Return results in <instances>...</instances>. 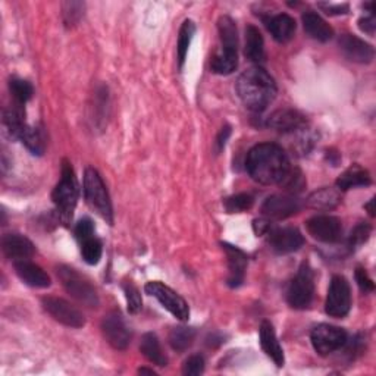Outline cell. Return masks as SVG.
Wrapping results in <instances>:
<instances>
[{"instance_id":"cell-45","label":"cell","mask_w":376,"mask_h":376,"mask_svg":"<svg viewBox=\"0 0 376 376\" xmlns=\"http://www.w3.org/2000/svg\"><path fill=\"white\" fill-rule=\"evenodd\" d=\"M328 15H344L348 12V5H319Z\"/></svg>"},{"instance_id":"cell-17","label":"cell","mask_w":376,"mask_h":376,"mask_svg":"<svg viewBox=\"0 0 376 376\" xmlns=\"http://www.w3.org/2000/svg\"><path fill=\"white\" fill-rule=\"evenodd\" d=\"M222 248L225 250L228 257V267H229V277L228 285L229 286H240L244 281L245 267H247V256L240 248L222 243Z\"/></svg>"},{"instance_id":"cell-11","label":"cell","mask_w":376,"mask_h":376,"mask_svg":"<svg viewBox=\"0 0 376 376\" xmlns=\"http://www.w3.org/2000/svg\"><path fill=\"white\" fill-rule=\"evenodd\" d=\"M309 234L320 243H336L341 240L343 225L341 221L329 214H319L306 222Z\"/></svg>"},{"instance_id":"cell-26","label":"cell","mask_w":376,"mask_h":376,"mask_svg":"<svg viewBox=\"0 0 376 376\" xmlns=\"http://www.w3.org/2000/svg\"><path fill=\"white\" fill-rule=\"evenodd\" d=\"M140 350H141L142 356H145L146 359L149 362H152L153 365L162 366V368L168 365L166 356L164 354L162 347H160L159 339H157V336L153 332H147V334L142 335Z\"/></svg>"},{"instance_id":"cell-37","label":"cell","mask_w":376,"mask_h":376,"mask_svg":"<svg viewBox=\"0 0 376 376\" xmlns=\"http://www.w3.org/2000/svg\"><path fill=\"white\" fill-rule=\"evenodd\" d=\"M123 293H125V298H127L128 312L133 315L138 313L142 308V300H141V294L137 286L131 282H127L123 285Z\"/></svg>"},{"instance_id":"cell-29","label":"cell","mask_w":376,"mask_h":376,"mask_svg":"<svg viewBox=\"0 0 376 376\" xmlns=\"http://www.w3.org/2000/svg\"><path fill=\"white\" fill-rule=\"evenodd\" d=\"M218 31H219V39L222 43L224 50H231L237 51L238 49V34H237V25L234 20L229 16H221L218 21Z\"/></svg>"},{"instance_id":"cell-34","label":"cell","mask_w":376,"mask_h":376,"mask_svg":"<svg viewBox=\"0 0 376 376\" xmlns=\"http://www.w3.org/2000/svg\"><path fill=\"white\" fill-rule=\"evenodd\" d=\"M81 253H83V259L85 263L97 265L100 262L102 253H103L102 243L95 237L83 241L81 243Z\"/></svg>"},{"instance_id":"cell-47","label":"cell","mask_w":376,"mask_h":376,"mask_svg":"<svg viewBox=\"0 0 376 376\" xmlns=\"http://www.w3.org/2000/svg\"><path fill=\"white\" fill-rule=\"evenodd\" d=\"M373 205H375V199H372L365 207L369 210V214H370V217H375V209H373Z\"/></svg>"},{"instance_id":"cell-44","label":"cell","mask_w":376,"mask_h":376,"mask_svg":"<svg viewBox=\"0 0 376 376\" xmlns=\"http://www.w3.org/2000/svg\"><path fill=\"white\" fill-rule=\"evenodd\" d=\"M229 135H231V127H228V125H226V127H224L221 130V133H219V135L217 138V142H214V146H217V154L224 150V147L226 145V140L229 138Z\"/></svg>"},{"instance_id":"cell-27","label":"cell","mask_w":376,"mask_h":376,"mask_svg":"<svg viewBox=\"0 0 376 376\" xmlns=\"http://www.w3.org/2000/svg\"><path fill=\"white\" fill-rule=\"evenodd\" d=\"M24 116H25V114H24L23 106L18 104V103H15L12 107H9V109L5 111L4 127L12 138H20L21 133L27 127Z\"/></svg>"},{"instance_id":"cell-24","label":"cell","mask_w":376,"mask_h":376,"mask_svg":"<svg viewBox=\"0 0 376 376\" xmlns=\"http://www.w3.org/2000/svg\"><path fill=\"white\" fill-rule=\"evenodd\" d=\"M244 55L247 59L256 63L265 61V42L259 28H256L255 25H248L245 28Z\"/></svg>"},{"instance_id":"cell-48","label":"cell","mask_w":376,"mask_h":376,"mask_svg":"<svg viewBox=\"0 0 376 376\" xmlns=\"http://www.w3.org/2000/svg\"><path fill=\"white\" fill-rule=\"evenodd\" d=\"M138 373H141V375H145V373H147V375H156V372L153 369H147V368L138 369Z\"/></svg>"},{"instance_id":"cell-9","label":"cell","mask_w":376,"mask_h":376,"mask_svg":"<svg viewBox=\"0 0 376 376\" xmlns=\"http://www.w3.org/2000/svg\"><path fill=\"white\" fill-rule=\"evenodd\" d=\"M310 339L315 351L319 356H329L347 344V332L343 328L322 324L312 331Z\"/></svg>"},{"instance_id":"cell-6","label":"cell","mask_w":376,"mask_h":376,"mask_svg":"<svg viewBox=\"0 0 376 376\" xmlns=\"http://www.w3.org/2000/svg\"><path fill=\"white\" fill-rule=\"evenodd\" d=\"M315 297V279L313 272L308 263H303L297 275L291 281L289 291H286V301L293 309H308Z\"/></svg>"},{"instance_id":"cell-35","label":"cell","mask_w":376,"mask_h":376,"mask_svg":"<svg viewBox=\"0 0 376 376\" xmlns=\"http://www.w3.org/2000/svg\"><path fill=\"white\" fill-rule=\"evenodd\" d=\"M255 200L253 197L250 194L241 193V194H236V195H231L228 199H225L224 206L226 209V212L229 213H240V212H245L248 209H252Z\"/></svg>"},{"instance_id":"cell-12","label":"cell","mask_w":376,"mask_h":376,"mask_svg":"<svg viewBox=\"0 0 376 376\" xmlns=\"http://www.w3.org/2000/svg\"><path fill=\"white\" fill-rule=\"evenodd\" d=\"M102 331L106 341L115 350H127L131 343V331L118 312H112L103 319Z\"/></svg>"},{"instance_id":"cell-22","label":"cell","mask_w":376,"mask_h":376,"mask_svg":"<svg viewBox=\"0 0 376 376\" xmlns=\"http://www.w3.org/2000/svg\"><path fill=\"white\" fill-rule=\"evenodd\" d=\"M266 27L278 43H289L296 34V21L290 15L278 13L266 20Z\"/></svg>"},{"instance_id":"cell-13","label":"cell","mask_w":376,"mask_h":376,"mask_svg":"<svg viewBox=\"0 0 376 376\" xmlns=\"http://www.w3.org/2000/svg\"><path fill=\"white\" fill-rule=\"evenodd\" d=\"M300 202L293 195H271L262 205V213L266 219L282 221L298 213Z\"/></svg>"},{"instance_id":"cell-36","label":"cell","mask_w":376,"mask_h":376,"mask_svg":"<svg viewBox=\"0 0 376 376\" xmlns=\"http://www.w3.org/2000/svg\"><path fill=\"white\" fill-rule=\"evenodd\" d=\"M63 23L66 27H74L80 23L84 15V4L81 2H66L62 5Z\"/></svg>"},{"instance_id":"cell-15","label":"cell","mask_w":376,"mask_h":376,"mask_svg":"<svg viewBox=\"0 0 376 376\" xmlns=\"http://www.w3.org/2000/svg\"><path fill=\"white\" fill-rule=\"evenodd\" d=\"M344 56L356 63H370L375 58L373 47L353 34H344L338 42Z\"/></svg>"},{"instance_id":"cell-3","label":"cell","mask_w":376,"mask_h":376,"mask_svg":"<svg viewBox=\"0 0 376 376\" xmlns=\"http://www.w3.org/2000/svg\"><path fill=\"white\" fill-rule=\"evenodd\" d=\"M78 195H80V188L75 172L68 160H63L61 181L51 193V200L55 203L59 214L65 222L73 218V213L78 202Z\"/></svg>"},{"instance_id":"cell-16","label":"cell","mask_w":376,"mask_h":376,"mask_svg":"<svg viewBox=\"0 0 376 376\" xmlns=\"http://www.w3.org/2000/svg\"><path fill=\"white\" fill-rule=\"evenodd\" d=\"M266 125L278 133L289 134L301 130L304 125H306V119H304V116L297 111L279 109L267 118Z\"/></svg>"},{"instance_id":"cell-5","label":"cell","mask_w":376,"mask_h":376,"mask_svg":"<svg viewBox=\"0 0 376 376\" xmlns=\"http://www.w3.org/2000/svg\"><path fill=\"white\" fill-rule=\"evenodd\" d=\"M58 277L61 278L66 293L73 296L77 301L92 309L99 306V296L95 290V286L85 278H83L75 269H73V267L59 266Z\"/></svg>"},{"instance_id":"cell-14","label":"cell","mask_w":376,"mask_h":376,"mask_svg":"<svg viewBox=\"0 0 376 376\" xmlns=\"http://www.w3.org/2000/svg\"><path fill=\"white\" fill-rule=\"evenodd\" d=\"M269 236V245L274 252L279 255H289L297 252L304 244V238L297 228L286 226L277 228L267 232Z\"/></svg>"},{"instance_id":"cell-46","label":"cell","mask_w":376,"mask_h":376,"mask_svg":"<svg viewBox=\"0 0 376 376\" xmlns=\"http://www.w3.org/2000/svg\"><path fill=\"white\" fill-rule=\"evenodd\" d=\"M253 228H255V232L257 236H263V234H267L272 228H271V224H269V219H256L255 224H253Z\"/></svg>"},{"instance_id":"cell-1","label":"cell","mask_w":376,"mask_h":376,"mask_svg":"<svg viewBox=\"0 0 376 376\" xmlns=\"http://www.w3.org/2000/svg\"><path fill=\"white\" fill-rule=\"evenodd\" d=\"M245 169L256 183L274 186L282 183L291 165L281 146L274 142H262L248 152Z\"/></svg>"},{"instance_id":"cell-42","label":"cell","mask_w":376,"mask_h":376,"mask_svg":"<svg viewBox=\"0 0 376 376\" xmlns=\"http://www.w3.org/2000/svg\"><path fill=\"white\" fill-rule=\"evenodd\" d=\"M356 281H357V285H359V289L362 290V293H370L375 290V284L363 267H357L356 269Z\"/></svg>"},{"instance_id":"cell-30","label":"cell","mask_w":376,"mask_h":376,"mask_svg":"<svg viewBox=\"0 0 376 376\" xmlns=\"http://www.w3.org/2000/svg\"><path fill=\"white\" fill-rule=\"evenodd\" d=\"M20 140L24 142L25 147L32 154L42 156L46 150V137L43 134V131L37 127H30V125H27L24 131L21 133Z\"/></svg>"},{"instance_id":"cell-18","label":"cell","mask_w":376,"mask_h":376,"mask_svg":"<svg viewBox=\"0 0 376 376\" xmlns=\"http://www.w3.org/2000/svg\"><path fill=\"white\" fill-rule=\"evenodd\" d=\"M13 266L16 275L27 285L34 286V289H47V286H50V277L35 263L28 260H18L13 263Z\"/></svg>"},{"instance_id":"cell-10","label":"cell","mask_w":376,"mask_h":376,"mask_svg":"<svg viewBox=\"0 0 376 376\" xmlns=\"http://www.w3.org/2000/svg\"><path fill=\"white\" fill-rule=\"evenodd\" d=\"M43 308L47 313L58 320L59 324L69 327V328H83L85 325L84 315L74 308L73 304L68 303L63 298L58 297H46L43 298Z\"/></svg>"},{"instance_id":"cell-33","label":"cell","mask_w":376,"mask_h":376,"mask_svg":"<svg viewBox=\"0 0 376 376\" xmlns=\"http://www.w3.org/2000/svg\"><path fill=\"white\" fill-rule=\"evenodd\" d=\"M9 90L12 93V97L15 103L24 106L34 95V88L32 85L21 78H12L9 81Z\"/></svg>"},{"instance_id":"cell-25","label":"cell","mask_w":376,"mask_h":376,"mask_svg":"<svg viewBox=\"0 0 376 376\" xmlns=\"http://www.w3.org/2000/svg\"><path fill=\"white\" fill-rule=\"evenodd\" d=\"M306 203L309 207L315 210H332L341 203V195H339V191L335 188L324 187L313 191L309 195Z\"/></svg>"},{"instance_id":"cell-32","label":"cell","mask_w":376,"mask_h":376,"mask_svg":"<svg viewBox=\"0 0 376 376\" xmlns=\"http://www.w3.org/2000/svg\"><path fill=\"white\" fill-rule=\"evenodd\" d=\"M194 32H195V24L191 20H186L180 28V35H178V46H176L178 66H180V69H183L184 66L191 40L194 37Z\"/></svg>"},{"instance_id":"cell-41","label":"cell","mask_w":376,"mask_h":376,"mask_svg":"<svg viewBox=\"0 0 376 376\" xmlns=\"http://www.w3.org/2000/svg\"><path fill=\"white\" fill-rule=\"evenodd\" d=\"M93 232H95V225L92 222V219H88V218H84L81 219L77 226H75V236L77 238L83 243L88 238H92L93 237Z\"/></svg>"},{"instance_id":"cell-2","label":"cell","mask_w":376,"mask_h":376,"mask_svg":"<svg viewBox=\"0 0 376 376\" xmlns=\"http://www.w3.org/2000/svg\"><path fill=\"white\" fill-rule=\"evenodd\" d=\"M275 80L260 66H253L240 75L237 93L248 111L262 112L277 97Z\"/></svg>"},{"instance_id":"cell-43","label":"cell","mask_w":376,"mask_h":376,"mask_svg":"<svg viewBox=\"0 0 376 376\" xmlns=\"http://www.w3.org/2000/svg\"><path fill=\"white\" fill-rule=\"evenodd\" d=\"M359 27L363 32L369 34V35H373L375 34V28H376V21H375V15L370 13L369 16H365V18H360L359 20Z\"/></svg>"},{"instance_id":"cell-39","label":"cell","mask_w":376,"mask_h":376,"mask_svg":"<svg viewBox=\"0 0 376 376\" xmlns=\"http://www.w3.org/2000/svg\"><path fill=\"white\" fill-rule=\"evenodd\" d=\"M372 232V228L370 225L368 224H359L357 225L350 234V238H348V245L351 250L360 247L362 244H365L368 240H369V236Z\"/></svg>"},{"instance_id":"cell-4","label":"cell","mask_w":376,"mask_h":376,"mask_svg":"<svg viewBox=\"0 0 376 376\" xmlns=\"http://www.w3.org/2000/svg\"><path fill=\"white\" fill-rule=\"evenodd\" d=\"M84 195L87 203L107 222L114 224V210L109 193L95 168H87L84 174Z\"/></svg>"},{"instance_id":"cell-21","label":"cell","mask_w":376,"mask_h":376,"mask_svg":"<svg viewBox=\"0 0 376 376\" xmlns=\"http://www.w3.org/2000/svg\"><path fill=\"white\" fill-rule=\"evenodd\" d=\"M301 21H303L304 31H306L312 39L322 42V43H327L334 37L332 27L316 12L309 11L306 13H303Z\"/></svg>"},{"instance_id":"cell-31","label":"cell","mask_w":376,"mask_h":376,"mask_svg":"<svg viewBox=\"0 0 376 376\" xmlns=\"http://www.w3.org/2000/svg\"><path fill=\"white\" fill-rule=\"evenodd\" d=\"M194 338H195V329L194 328L176 327V328L171 329L168 341L175 351L183 353L191 347Z\"/></svg>"},{"instance_id":"cell-19","label":"cell","mask_w":376,"mask_h":376,"mask_svg":"<svg viewBox=\"0 0 376 376\" xmlns=\"http://www.w3.org/2000/svg\"><path fill=\"white\" fill-rule=\"evenodd\" d=\"M2 248L5 256L15 262L27 260L35 253L34 244L20 234H6L2 240Z\"/></svg>"},{"instance_id":"cell-28","label":"cell","mask_w":376,"mask_h":376,"mask_svg":"<svg viewBox=\"0 0 376 376\" xmlns=\"http://www.w3.org/2000/svg\"><path fill=\"white\" fill-rule=\"evenodd\" d=\"M238 66V55L237 51L221 49L217 55L212 58L210 69L218 75H229L234 73Z\"/></svg>"},{"instance_id":"cell-23","label":"cell","mask_w":376,"mask_h":376,"mask_svg":"<svg viewBox=\"0 0 376 376\" xmlns=\"http://www.w3.org/2000/svg\"><path fill=\"white\" fill-rule=\"evenodd\" d=\"M370 183L372 180L369 172L359 165H353L344 174L339 175L336 180V188L339 191H347L356 187H368Z\"/></svg>"},{"instance_id":"cell-40","label":"cell","mask_w":376,"mask_h":376,"mask_svg":"<svg viewBox=\"0 0 376 376\" xmlns=\"http://www.w3.org/2000/svg\"><path fill=\"white\" fill-rule=\"evenodd\" d=\"M205 372V359L200 354L190 356L183 365V373L187 376H197Z\"/></svg>"},{"instance_id":"cell-38","label":"cell","mask_w":376,"mask_h":376,"mask_svg":"<svg viewBox=\"0 0 376 376\" xmlns=\"http://www.w3.org/2000/svg\"><path fill=\"white\" fill-rule=\"evenodd\" d=\"M281 186L289 193H298V191H301L304 188V186H306V181H304L303 174L298 169H293L291 168L289 171V174L285 175Z\"/></svg>"},{"instance_id":"cell-20","label":"cell","mask_w":376,"mask_h":376,"mask_svg":"<svg viewBox=\"0 0 376 376\" xmlns=\"http://www.w3.org/2000/svg\"><path fill=\"white\" fill-rule=\"evenodd\" d=\"M259 334H260V346L266 353V356H269L278 368H282L285 363V357L271 322L263 320Z\"/></svg>"},{"instance_id":"cell-8","label":"cell","mask_w":376,"mask_h":376,"mask_svg":"<svg viewBox=\"0 0 376 376\" xmlns=\"http://www.w3.org/2000/svg\"><path fill=\"white\" fill-rule=\"evenodd\" d=\"M351 309V290L348 281L341 277L335 275L331 279L329 290L325 301V312L331 317H344Z\"/></svg>"},{"instance_id":"cell-7","label":"cell","mask_w":376,"mask_h":376,"mask_svg":"<svg viewBox=\"0 0 376 376\" xmlns=\"http://www.w3.org/2000/svg\"><path fill=\"white\" fill-rule=\"evenodd\" d=\"M145 291L149 296L154 297L176 319L187 320L190 317V309L187 301L180 294L175 293L172 289H169L168 285L159 281H152L146 284Z\"/></svg>"}]
</instances>
